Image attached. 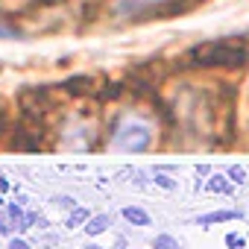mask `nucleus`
Segmentation results:
<instances>
[{"label": "nucleus", "instance_id": "nucleus-3", "mask_svg": "<svg viewBox=\"0 0 249 249\" xmlns=\"http://www.w3.org/2000/svg\"><path fill=\"white\" fill-rule=\"evenodd\" d=\"M243 217V211H234V208H229V211H211V214H199L194 223L196 226H211V223H226V220H240Z\"/></svg>", "mask_w": 249, "mask_h": 249}, {"label": "nucleus", "instance_id": "nucleus-17", "mask_svg": "<svg viewBox=\"0 0 249 249\" xmlns=\"http://www.w3.org/2000/svg\"><path fill=\"white\" fill-rule=\"evenodd\" d=\"M85 249H103V246H85Z\"/></svg>", "mask_w": 249, "mask_h": 249}, {"label": "nucleus", "instance_id": "nucleus-5", "mask_svg": "<svg viewBox=\"0 0 249 249\" xmlns=\"http://www.w3.org/2000/svg\"><path fill=\"white\" fill-rule=\"evenodd\" d=\"M123 220L132 223V226H150V223H153L150 214H147L144 208H138V205H126V208H123Z\"/></svg>", "mask_w": 249, "mask_h": 249}, {"label": "nucleus", "instance_id": "nucleus-16", "mask_svg": "<svg viewBox=\"0 0 249 249\" xmlns=\"http://www.w3.org/2000/svg\"><path fill=\"white\" fill-rule=\"evenodd\" d=\"M9 231V226H3V220H0V234H6Z\"/></svg>", "mask_w": 249, "mask_h": 249}, {"label": "nucleus", "instance_id": "nucleus-2", "mask_svg": "<svg viewBox=\"0 0 249 249\" xmlns=\"http://www.w3.org/2000/svg\"><path fill=\"white\" fill-rule=\"evenodd\" d=\"M150 141H153V132H150L147 123L138 120V117H126L123 123H117V129H114V135H111V144H114V147L129 150V153L147 150Z\"/></svg>", "mask_w": 249, "mask_h": 249}, {"label": "nucleus", "instance_id": "nucleus-14", "mask_svg": "<svg viewBox=\"0 0 249 249\" xmlns=\"http://www.w3.org/2000/svg\"><path fill=\"white\" fill-rule=\"evenodd\" d=\"M0 38H15V33H9V30H3V27H0Z\"/></svg>", "mask_w": 249, "mask_h": 249}, {"label": "nucleus", "instance_id": "nucleus-18", "mask_svg": "<svg viewBox=\"0 0 249 249\" xmlns=\"http://www.w3.org/2000/svg\"><path fill=\"white\" fill-rule=\"evenodd\" d=\"M114 249H126V246H114Z\"/></svg>", "mask_w": 249, "mask_h": 249}, {"label": "nucleus", "instance_id": "nucleus-8", "mask_svg": "<svg viewBox=\"0 0 249 249\" xmlns=\"http://www.w3.org/2000/svg\"><path fill=\"white\" fill-rule=\"evenodd\" d=\"M153 249H182V243H179L173 234H156Z\"/></svg>", "mask_w": 249, "mask_h": 249}, {"label": "nucleus", "instance_id": "nucleus-10", "mask_svg": "<svg viewBox=\"0 0 249 249\" xmlns=\"http://www.w3.org/2000/svg\"><path fill=\"white\" fill-rule=\"evenodd\" d=\"M159 188H164V191H176V179H170V176H164V173H156V179H153Z\"/></svg>", "mask_w": 249, "mask_h": 249}, {"label": "nucleus", "instance_id": "nucleus-13", "mask_svg": "<svg viewBox=\"0 0 249 249\" xmlns=\"http://www.w3.org/2000/svg\"><path fill=\"white\" fill-rule=\"evenodd\" d=\"M9 249H30V243H27V240H15V237H12Z\"/></svg>", "mask_w": 249, "mask_h": 249}, {"label": "nucleus", "instance_id": "nucleus-9", "mask_svg": "<svg viewBox=\"0 0 249 249\" xmlns=\"http://www.w3.org/2000/svg\"><path fill=\"white\" fill-rule=\"evenodd\" d=\"M53 205H56V208H65V211H73V208H76V199L68 196V194H59V196H53Z\"/></svg>", "mask_w": 249, "mask_h": 249}, {"label": "nucleus", "instance_id": "nucleus-4", "mask_svg": "<svg viewBox=\"0 0 249 249\" xmlns=\"http://www.w3.org/2000/svg\"><path fill=\"white\" fill-rule=\"evenodd\" d=\"M108 226H111V217H108V214H97V217H91V220L85 223V234L100 237L103 231H108Z\"/></svg>", "mask_w": 249, "mask_h": 249}, {"label": "nucleus", "instance_id": "nucleus-6", "mask_svg": "<svg viewBox=\"0 0 249 249\" xmlns=\"http://www.w3.org/2000/svg\"><path fill=\"white\" fill-rule=\"evenodd\" d=\"M88 220H91V211H88V208H79V205H76V208H73V211L68 214V220H65V229H79V226H85Z\"/></svg>", "mask_w": 249, "mask_h": 249}, {"label": "nucleus", "instance_id": "nucleus-15", "mask_svg": "<svg viewBox=\"0 0 249 249\" xmlns=\"http://www.w3.org/2000/svg\"><path fill=\"white\" fill-rule=\"evenodd\" d=\"M0 191H9V182L6 179H0Z\"/></svg>", "mask_w": 249, "mask_h": 249}, {"label": "nucleus", "instance_id": "nucleus-12", "mask_svg": "<svg viewBox=\"0 0 249 249\" xmlns=\"http://www.w3.org/2000/svg\"><path fill=\"white\" fill-rule=\"evenodd\" d=\"M226 246L240 249V246H243V237H240V234H226Z\"/></svg>", "mask_w": 249, "mask_h": 249}, {"label": "nucleus", "instance_id": "nucleus-11", "mask_svg": "<svg viewBox=\"0 0 249 249\" xmlns=\"http://www.w3.org/2000/svg\"><path fill=\"white\" fill-rule=\"evenodd\" d=\"M229 176H231V182H234V185H243V182H246V170H243L240 164L229 167Z\"/></svg>", "mask_w": 249, "mask_h": 249}, {"label": "nucleus", "instance_id": "nucleus-19", "mask_svg": "<svg viewBox=\"0 0 249 249\" xmlns=\"http://www.w3.org/2000/svg\"><path fill=\"white\" fill-rule=\"evenodd\" d=\"M0 202H3V199H0Z\"/></svg>", "mask_w": 249, "mask_h": 249}, {"label": "nucleus", "instance_id": "nucleus-7", "mask_svg": "<svg viewBox=\"0 0 249 249\" xmlns=\"http://www.w3.org/2000/svg\"><path fill=\"white\" fill-rule=\"evenodd\" d=\"M205 191H214V194H231V185L226 182V176H211L205 182Z\"/></svg>", "mask_w": 249, "mask_h": 249}, {"label": "nucleus", "instance_id": "nucleus-1", "mask_svg": "<svg viewBox=\"0 0 249 249\" xmlns=\"http://www.w3.org/2000/svg\"><path fill=\"white\" fill-rule=\"evenodd\" d=\"M188 59L202 68H237L249 59V50L240 44H231V41H208V44L194 47L188 53Z\"/></svg>", "mask_w": 249, "mask_h": 249}]
</instances>
